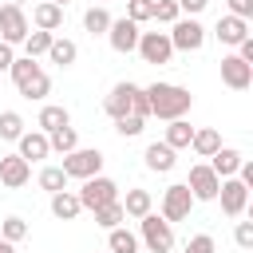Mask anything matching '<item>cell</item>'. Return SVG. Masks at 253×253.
I'll use <instances>...</instances> for the list:
<instances>
[{
  "label": "cell",
  "instance_id": "cell-2",
  "mask_svg": "<svg viewBox=\"0 0 253 253\" xmlns=\"http://www.w3.org/2000/svg\"><path fill=\"white\" fill-rule=\"evenodd\" d=\"M12 83H16V91L24 95V99H43L47 91H51V79H47V71L32 59V55H20V59H12Z\"/></svg>",
  "mask_w": 253,
  "mask_h": 253
},
{
  "label": "cell",
  "instance_id": "cell-42",
  "mask_svg": "<svg viewBox=\"0 0 253 253\" xmlns=\"http://www.w3.org/2000/svg\"><path fill=\"white\" fill-rule=\"evenodd\" d=\"M12 59H16V55H12V43H4V40H0V71H4V67H12Z\"/></svg>",
  "mask_w": 253,
  "mask_h": 253
},
{
  "label": "cell",
  "instance_id": "cell-32",
  "mask_svg": "<svg viewBox=\"0 0 253 253\" xmlns=\"http://www.w3.org/2000/svg\"><path fill=\"white\" fill-rule=\"evenodd\" d=\"M40 190H47V194L67 190V174H63V166H43V170H40Z\"/></svg>",
  "mask_w": 253,
  "mask_h": 253
},
{
  "label": "cell",
  "instance_id": "cell-28",
  "mask_svg": "<svg viewBox=\"0 0 253 253\" xmlns=\"http://www.w3.org/2000/svg\"><path fill=\"white\" fill-rule=\"evenodd\" d=\"M71 123V115H67V107H55V103H47L43 111H40V130L43 134H51V130H59V126H67Z\"/></svg>",
  "mask_w": 253,
  "mask_h": 253
},
{
  "label": "cell",
  "instance_id": "cell-39",
  "mask_svg": "<svg viewBox=\"0 0 253 253\" xmlns=\"http://www.w3.org/2000/svg\"><path fill=\"white\" fill-rule=\"evenodd\" d=\"M233 241H237V249H253V221H237Z\"/></svg>",
  "mask_w": 253,
  "mask_h": 253
},
{
  "label": "cell",
  "instance_id": "cell-46",
  "mask_svg": "<svg viewBox=\"0 0 253 253\" xmlns=\"http://www.w3.org/2000/svg\"><path fill=\"white\" fill-rule=\"evenodd\" d=\"M0 79H4V71H0Z\"/></svg>",
  "mask_w": 253,
  "mask_h": 253
},
{
  "label": "cell",
  "instance_id": "cell-27",
  "mask_svg": "<svg viewBox=\"0 0 253 253\" xmlns=\"http://www.w3.org/2000/svg\"><path fill=\"white\" fill-rule=\"evenodd\" d=\"M83 28H87L91 36H107V28H111V12H107L103 4H91V8L83 12Z\"/></svg>",
  "mask_w": 253,
  "mask_h": 253
},
{
  "label": "cell",
  "instance_id": "cell-10",
  "mask_svg": "<svg viewBox=\"0 0 253 253\" xmlns=\"http://www.w3.org/2000/svg\"><path fill=\"white\" fill-rule=\"evenodd\" d=\"M190 206H194V194L186 182H174L162 190V217L166 221H186L190 217Z\"/></svg>",
  "mask_w": 253,
  "mask_h": 253
},
{
  "label": "cell",
  "instance_id": "cell-17",
  "mask_svg": "<svg viewBox=\"0 0 253 253\" xmlns=\"http://www.w3.org/2000/svg\"><path fill=\"white\" fill-rule=\"evenodd\" d=\"M16 142H20V150H16V154H20V158H28V162H40V158H47V154H51V146H47V134H43V130H24Z\"/></svg>",
  "mask_w": 253,
  "mask_h": 253
},
{
  "label": "cell",
  "instance_id": "cell-9",
  "mask_svg": "<svg viewBox=\"0 0 253 253\" xmlns=\"http://www.w3.org/2000/svg\"><path fill=\"white\" fill-rule=\"evenodd\" d=\"M103 170V154L99 150H83V146H75V150H67L63 154V174L67 178H91V174H99Z\"/></svg>",
  "mask_w": 253,
  "mask_h": 253
},
{
  "label": "cell",
  "instance_id": "cell-22",
  "mask_svg": "<svg viewBox=\"0 0 253 253\" xmlns=\"http://www.w3.org/2000/svg\"><path fill=\"white\" fill-rule=\"evenodd\" d=\"M47 59H51V63H59V67H71V63L79 59V47H75V40H63V36H51V47H47Z\"/></svg>",
  "mask_w": 253,
  "mask_h": 253
},
{
  "label": "cell",
  "instance_id": "cell-12",
  "mask_svg": "<svg viewBox=\"0 0 253 253\" xmlns=\"http://www.w3.org/2000/svg\"><path fill=\"white\" fill-rule=\"evenodd\" d=\"M221 83L229 91H249L253 87V63H245L237 51L233 55H221Z\"/></svg>",
  "mask_w": 253,
  "mask_h": 253
},
{
  "label": "cell",
  "instance_id": "cell-19",
  "mask_svg": "<svg viewBox=\"0 0 253 253\" xmlns=\"http://www.w3.org/2000/svg\"><path fill=\"white\" fill-rule=\"evenodd\" d=\"M51 213H55L59 221H75V217L83 213L79 194H75V190H55V194H51Z\"/></svg>",
  "mask_w": 253,
  "mask_h": 253
},
{
  "label": "cell",
  "instance_id": "cell-5",
  "mask_svg": "<svg viewBox=\"0 0 253 253\" xmlns=\"http://www.w3.org/2000/svg\"><path fill=\"white\" fill-rule=\"evenodd\" d=\"M75 194H79V206H83V210H95V206L115 202V198H119V186H115V178H107V174H91V178H83V190H75Z\"/></svg>",
  "mask_w": 253,
  "mask_h": 253
},
{
  "label": "cell",
  "instance_id": "cell-45",
  "mask_svg": "<svg viewBox=\"0 0 253 253\" xmlns=\"http://www.w3.org/2000/svg\"><path fill=\"white\" fill-rule=\"evenodd\" d=\"M51 4H59V8H63V4H67V0H51Z\"/></svg>",
  "mask_w": 253,
  "mask_h": 253
},
{
  "label": "cell",
  "instance_id": "cell-20",
  "mask_svg": "<svg viewBox=\"0 0 253 253\" xmlns=\"http://www.w3.org/2000/svg\"><path fill=\"white\" fill-rule=\"evenodd\" d=\"M32 24L43 28V32H59V28H63V8L51 4V0H43V4L32 8Z\"/></svg>",
  "mask_w": 253,
  "mask_h": 253
},
{
  "label": "cell",
  "instance_id": "cell-29",
  "mask_svg": "<svg viewBox=\"0 0 253 253\" xmlns=\"http://www.w3.org/2000/svg\"><path fill=\"white\" fill-rule=\"evenodd\" d=\"M190 138H194V126L186 123V119H170V126H166V146H174V150H182V146H190Z\"/></svg>",
  "mask_w": 253,
  "mask_h": 253
},
{
  "label": "cell",
  "instance_id": "cell-14",
  "mask_svg": "<svg viewBox=\"0 0 253 253\" xmlns=\"http://www.w3.org/2000/svg\"><path fill=\"white\" fill-rule=\"evenodd\" d=\"M107 40H111V47L119 51V55H130L134 51V43H138V24L134 20H111V28H107Z\"/></svg>",
  "mask_w": 253,
  "mask_h": 253
},
{
  "label": "cell",
  "instance_id": "cell-43",
  "mask_svg": "<svg viewBox=\"0 0 253 253\" xmlns=\"http://www.w3.org/2000/svg\"><path fill=\"white\" fill-rule=\"evenodd\" d=\"M0 253H16V245H12V241H4V237H0Z\"/></svg>",
  "mask_w": 253,
  "mask_h": 253
},
{
  "label": "cell",
  "instance_id": "cell-18",
  "mask_svg": "<svg viewBox=\"0 0 253 253\" xmlns=\"http://www.w3.org/2000/svg\"><path fill=\"white\" fill-rule=\"evenodd\" d=\"M241 150L237 146H217L213 154H210V170L217 174V178H229V174H237V166H241Z\"/></svg>",
  "mask_w": 253,
  "mask_h": 253
},
{
  "label": "cell",
  "instance_id": "cell-4",
  "mask_svg": "<svg viewBox=\"0 0 253 253\" xmlns=\"http://www.w3.org/2000/svg\"><path fill=\"white\" fill-rule=\"evenodd\" d=\"M138 225H142V245H146L150 253H170V249H174V229H170L166 217H158V213H142Z\"/></svg>",
  "mask_w": 253,
  "mask_h": 253
},
{
  "label": "cell",
  "instance_id": "cell-41",
  "mask_svg": "<svg viewBox=\"0 0 253 253\" xmlns=\"http://www.w3.org/2000/svg\"><path fill=\"white\" fill-rule=\"evenodd\" d=\"M206 4H210V0H178V12H186V16H198Z\"/></svg>",
  "mask_w": 253,
  "mask_h": 253
},
{
  "label": "cell",
  "instance_id": "cell-6",
  "mask_svg": "<svg viewBox=\"0 0 253 253\" xmlns=\"http://www.w3.org/2000/svg\"><path fill=\"white\" fill-rule=\"evenodd\" d=\"M170 43H174V51H198L202 43H206V28L194 20V16H178L174 24H170Z\"/></svg>",
  "mask_w": 253,
  "mask_h": 253
},
{
  "label": "cell",
  "instance_id": "cell-25",
  "mask_svg": "<svg viewBox=\"0 0 253 253\" xmlns=\"http://www.w3.org/2000/svg\"><path fill=\"white\" fill-rule=\"evenodd\" d=\"M190 146H194V154H198V158H210V154L221 146V134H217L213 126H202V130H194Z\"/></svg>",
  "mask_w": 253,
  "mask_h": 253
},
{
  "label": "cell",
  "instance_id": "cell-8",
  "mask_svg": "<svg viewBox=\"0 0 253 253\" xmlns=\"http://www.w3.org/2000/svg\"><path fill=\"white\" fill-rule=\"evenodd\" d=\"M134 51L142 55V63H170L174 43H170V36H166V32H138Z\"/></svg>",
  "mask_w": 253,
  "mask_h": 253
},
{
  "label": "cell",
  "instance_id": "cell-21",
  "mask_svg": "<svg viewBox=\"0 0 253 253\" xmlns=\"http://www.w3.org/2000/svg\"><path fill=\"white\" fill-rule=\"evenodd\" d=\"M142 158H146V170H154V174L174 170V146H166V142H150Z\"/></svg>",
  "mask_w": 253,
  "mask_h": 253
},
{
  "label": "cell",
  "instance_id": "cell-1",
  "mask_svg": "<svg viewBox=\"0 0 253 253\" xmlns=\"http://www.w3.org/2000/svg\"><path fill=\"white\" fill-rule=\"evenodd\" d=\"M142 95H146V115H158L166 123L186 119V111L194 107V95L178 83H150V87H142Z\"/></svg>",
  "mask_w": 253,
  "mask_h": 253
},
{
  "label": "cell",
  "instance_id": "cell-26",
  "mask_svg": "<svg viewBox=\"0 0 253 253\" xmlns=\"http://www.w3.org/2000/svg\"><path fill=\"white\" fill-rule=\"evenodd\" d=\"M91 213H95V225H103V229H115V225H123V221H126V213H123V202H119V198H115V202H107V206H95Z\"/></svg>",
  "mask_w": 253,
  "mask_h": 253
},
{
  "label": "cell",
  "instance_id": "cell-23",
  "mask_svg": "<svg viewBox=\"0 0 253 253\" xmlns=\"http://www.w3.org/2000/svg\"><path fill=\"white\" fill-rule=\"evenodd\" d=\"M119 202H123V213H126V217H142V213H150V206H154L150 190H126V198H119Z\"/></svg>",
  "mask_w": 253,
  "mask_h": 253
},
{
  "label": "cell",
  "instance_id": "cell-40",
  "mask_svg": "<svg viewBox=\"0 0 253 253\" xmlns=\"http://www.w3.org/2000/svg\"><path fill=\"white\" fill-rule=\"evenodd\" d=\"M225 4H229V16H241V20L253 16V0H225Z\"/></svg>",
  "mask_w": 253,
  "mask_h": 253
},
{
  "label": "cell",
  "instance_id": "cell-35",
  "mask_svg": "<svg viewBox=\"0 0 253 253\" xmlns=\"http://www.w3.org/2000/svg\"><path fill=\"white\" fill-rule=\"evenodd\" d=\"M182 12H178V0H154V12H150V20H158V24H174Z\"/></svg>",
  "mask_w": 253,
  "mask_h": 253
},
{
  "label": "cell",
  "instance_id": "cell-30",
  "mask_svg": "<svg viewBox=\"0 0 253 253\" xmlns=\"http://www.w3.org/2000/svg\"><path fill=\"white\" fill-rule=\"evenodd\" d=\"M51 36L55 32H43V28H36V32H28L24 36V55H47V47H51Z\"/></svg>",
  "mask_w": 253,
  "mask_h": 253
},
{
  "label": "cell",
  "instance_id": "cell-3",
  "mask_svg": "<svg viewBox=\"0 0 253 253\" xmlns=\"http://www.w3.org/2000/svg\"><path fill=\"white\" fill-rule=\"evenodd\" d=\"M103 111L111 119H123V115H142L146 119V95L138 83H115L111 95L103 99Z\"/></svg>",
  "mask_w": 253,
  "mask_h": 253
},
{
  "label": "cell",
  "instance_id": "cell-15",
  "mask_svg": "<svg viewBox=\"0 0 253 253\" xmlns=\"http://www.w3.org/2000/svg\"><path fill=\"white\" fill-rule=\"evenodd\" d=\"M28 178H32V162H28V158H20V154H4V158H0V186L20 190Z\"/></svg>",
  "mask_w": 253,
  "mask_h": 253
},
{
  "label": "cell",
  "instance_id": "cell-24",
  "mask_svg": "<svg viewBox=\"0 0 253 253\" xmlns=\"http://www.w3.org/2000/svg\"><path fill=\"white\" fill-rule=\"evenodd\" d=\"M107 253H138V237L130 229L115 225V229H107Z\"/></svg>",
  "mask_w": 253,
  "mask_h": 253
},
{
  "label": "cell",
  "instance_id": "cell-36",
  "mask_svg": "<svg viewBox=\"0 0 253 253\" xmlns=\"http://www.w3.org/2000/svg\"><path fill=\"white\" fill-rule=\"evenodd\" d=\"M142 115H123V119H115V130L123 134V138H134V134H142Z\"/></svg>",
  "mask_w": 253,
  "mask_h": 253
},
{
  "label": "cell",
  "instance_id": "cell-16",
  "mask_svg": "<svg viewBox=\"0 0 253 253\" xmlns=\"http://www.w3.org/2000/svg\"><path fill=\"white\" fill-rule=\"evenodd\" d=\"M213 36H217L225 47H237V43L249 36V20H241V16H217V28H213Z\"/></svg>",
  "mask_w": 253,
  "mask_h": 253
},
{
  "label": "cell",
  "instance_id": "cell-11",
  "mask_svg": "<svg viewBox=\"0 0 253 253\" xmlns=\"http://www.w3.org/2000/svg\"><path fill=\"white\" fill-rule=\"evenodd\" d=\"M32 32L28 16L20 4H0V40L4 43H24V36Z\"/></svg>",
  "mask_w": 253,
  "mask_h": 253
},
{
  "label": "cell",
  "instance_id": "cell-47",
  "mask_svg": "<svg viewBox=\"0 0 253 253\" xmlns=\"http://www.w3.org/2000/svg\"><path fill=\"white\" fill-rule=\"evenodd\" d=\"M95 4H103V0H95Z\"/></svg>",
  "mask_w": 253,
  "mask_h": 253
},
{
  "label": "cell",
  "instance_id": "cell-33",
  "mask_svg": "<svg viewBox=\"0 0 253 253\" xmlns=\"http://www.w3.org/2000/svg\"><path fill=\"white\" fill-rule=\"evenodd\" d=\"M20 134H24V119H20L16 111H0V138L16 142Z\"/></svg>",
  "mask_w": 253,
  "mask_h": 253
},
{
  "label": "cell",
  "instance_id": "cell-37",
  "mask_svg": "<svg viewBox=\"0 0 253 253\" xmlns=\"http://www.w3.org/2000/svg\"><path fill=\"white\" fill-rule=\"evenodd\" d=\"M150 12H154V0H126V20L142 24V20H150Z\"/></svg>",
  "mask_w": 253,
  "mask_h": 253
},
{
  "label": "cell",
  "instance_id": "cell-13",
  "mask_svg": "<svg viewBox=\"0 0 253 253\" xmlns=\"http://www.w3.org/2000/svg\"><path fill=\"white\" fill-rule=\"evenodd\" d=\"M186 186H190L194 202H213V198H217V186H221V178L210 170V162H198V166H190V178H186Z\"/></svg>",
  "mask_w": 253,
  "mask_h": 253
},
{
  "label": "cell",
  "instance_id": "cell-38",
  "mask_svg": "<svg viewBox=\"0 0 253 253\" xmlns=\"http://www.w3.org/2000/svg\"><path fill=\"white\" fill-rule=\"evenodd\" d=\"M217 245H213V237L210 233H194L190 241H186V253H213Z\"/></svg>",
  "mask_w": 253,
  "mask_h": 253
},
{
  "label": "cell",
  "instance_id": "cell-34",
  "mask_svg": "<svg viewBox=\"0 0 253 253\" xmlns=\"http://www.w3.org/2000/svg\"><path fill=\"white\" fill-rule=\"evenodd\" d=\"M0 237H4V241H12V245H16V241H24V237H28V221H24V217H4Z\"/></svg>",
  "mask_w": 253,
  "mask_h": 253
},
{
  "label": "cell",
  "instance_id": "cell-31",
  "mask_svg": "<svg viewBox=\"0 0 253 253\" xmlns=\"http://www.w3.org/2000/svg\"><path fill=\"white\" fill-rule=\"evenodd\" d=\"M47 146H51V150H59V154H67V150H75V146H79V134H75V126L67 123V126H59V130H51V134H47Z\"/></svg>",
  "mask_w": 253,
  "mask_h": 253
},
{
  "label": "cell",
  "instance_id": "cell-7",
  "mask_svg": "<svg viewBox=\"0 0 253 253\" xmlns=\"http://www.w3.org/2000/svg\"><path fill=\"white\" fill-rule=\"evenodd\" d=\"M217 198H221V213H225V217H241L245 206H249V186H245L237 174H229V178H221Z\"/></svg>",
  "mask_w": 253,
  "mask_h": 253
},
{
  "label": "cell",
  "instance_id": "cell-44",
  "mask_svg": "<svg viewBox=\"0 0 253 253\" xmlns=\"http://www.w3.org/2000/svg\"><path fill=\"white\" fill-rule=\"evenodd\" d=\"M4 4H20V8H24V0H4Z\"/></svg>",
  "mask_w": 253,
  "mask_h": 253
}]
</instances>
